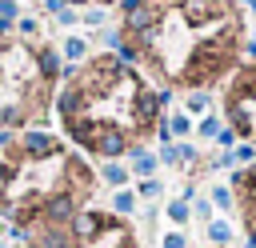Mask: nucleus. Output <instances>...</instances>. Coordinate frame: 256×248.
<instances>
[{
	"instance_id": "f257e3e1",
	"label": "nucleus",
	"mask_w": 256,
	"mask_h": 248,
	"mask_svg": "<svg viewBox=\"0 0 256 248\" xmlns=\"http://www.w3.org/2000/svg\"><path fill=\"white\" fill-rule=\"evenodd\" d=\"M44 216H48L56 228H60V224H72V220H76V200H72L68 192H56V196H48Z\"/></svg>"
},
{
	"instance_id": "ddd939ff",
	"label": "nucleus",
	"mask_w": 256,
	"mask_h": 248,
	"mask_svg": "<svg viewBox=\"0 0 256 248\" xmlns=\"http://www.w3.org/2000/svg\"><path fill=\"white\" fill-rule=\"evenodd\" d=\"M120 56H124V60H128V64H132V60H140V52H136V48H132V44H120Z\"/></svg>"
},
{
	"instance_id": "f03ea898",
	"label": "nucleus",
	"mask_w": 256,
	"mask_h": 248,
	"mask_svg": "<svg viewBox=\"0 0 256 248\" xmlns=\"http://www.w3.org/2000/svg\"><path fill=\"white\" fill-rule=\"evenodd\" d=\"M124 16H128V28L136 32V36H152V24H156V8L152 4H128L124 8Z\"/></svg>"
},
{
	"instance_id": "f8f14e48",
	"label": "nucleus",
	"mask_w": 256,
	"mask_h": 248,
	"mask_svg": "<svg viewBox=\"0 0 256 248\" xmlns=\"http://www.w3.org/2000/svg\"><path fill=\"white\" fill-rule=\"evenodd\" d=\"M136 172H152V156H144V152H136Z\"/></svg>"
},
{
	"instance_id": "4468645a",
	"label": "nucleus",
	"mask_w": 256,
	"mask_h": 248,
	"mask_svg": "<svg viewBox=\"0 0 256 248\" xmlns=\"http://www.w3.org/2000/svg\"><path fill=\"white\" fill-rule=\"evenodd\" d=\"M104 180H112V184H120V180H124V172H120V168L112 164V168H104Z\"/></svg>"
},
{
	"instance_id": "39448f33",
	"label": "nucleus",
	"mask_w": 256,
	"mask_h": 248,
	"mask_svg": "<svg viewBox=\"0 0 256 248\" xmlns=\"http://www.w3.org/2000/svg\"><path fill=\"white\" fill-rule=\"evenodd\" d=\"M24 152H28V156H52V152H56V140L44 136V132H28V136H24Z\"/></svg>"
},
{
	"instance_id": "9b49d317",
	"label": "nucleus",
	"mask_w": 256,
	"mask_h": 248,
	"mask_svg": "<svg viewBox=\"0 0 256 248\" xmlns=\"http://www.w3.org/2000/svg\"><path fill=\"white\" fill-rule=\"evenodd\" d=\"M64 52H68V56H84V40H68Z\"/></svg>"
},
{
	"instance_id": "a211bd4d",
	"label": "nucleus",
	"mask_w": 256,
	"mask_h": 248,
	"mask_svg": "<svg viewBox=\"0 0 256 248\" xmlns=\"http://www.w3.org/2000/svg\"><path fill=\"white\" fill-rule=\"evenodd\" d=\"M28 248H40V244H28Z\"/></svg>"
},
{
	"instance_id": "423d86ee",
	"label": "nucleus",
	"mask_w": 256,
	"mask_h": 248,
	"mask_svg": "<svg viewBox=\"0 0 256 248\" xmlns=\"http://www.w3.org/2000/svg\"><path fill=\"white\" fill-rule=\"evenodd\" d=\"M104 220H108V216H92V212H88V216H76V220H72V228H76V236H80V240H88V236H100V232L108 228Z\"/></svg>"
},
{
	"instance_id": "6e6552de",
	"label": "nucleus",
	"mask_w": 256,
	"mask_h": 248,
	"mask_svg": "<svg viewBox=\"0 0 256 248\" xmlns=\"http://www.w3.org/2000/svg\"><path fill=\"white\" fill-rule=\"evenodd\" d=\"M80 104H84V88H64V92H60V112H64L68 120H76Z\"/></svg>"
},
{
	"instance_id": "dca6fc26",
	"label": "nucleus",
	"mask_w": 256,
	"mask_h": 248,
	"mask_svg": "<svg viewBox=\"0 0 256 248\" xmlns=\"http://www.w3.org/2000/svg\"><path fill=\"white\" fill-rule=\"evenodd\" d=\"M252 248H256V224H252Z\"/></svg>"
},
{
	"instance_id": "2eb2a0df",
	"label": "nucleus",
	"mask_w": 256,
	"mask_h": 248,
	"mask_svg": "<svg viewBox=\"0 0 256 248\" xmlns=\"http://www.w3.org/2000/svg\"><path fill=\"white\" fill-rule=\"evenodd\" d=\"M164 248H180V236H168V240H164Z\"/></svg>"
},
{
	"instance_id": "7ed1b4c3",
	"label": "nucleus",
	"mask_w": 256,
	"mask_h": 248,
	"mask_svg": "<svg viewBox=\"0 0 256 248\" xmlns=\"http://www.w3.org/2000/svg\"><path fill=\"white\" fill-rule=\"evenodd\" d=\"M220 12V0H180V16L184 20H208V16H216Z\"/></svg>"
},
{
	"instance_id": "20e7f679",
	"label": "nucleus",
	"mask_w": 256,
	"mask_h": 248,
	"mask_svg": "<svg viewBox=\"0 0 256 248\" xmlns=\"http://www.w3.org/2000/svg\"><path fill=\"white\" fill-rule=\"evenodd\" d=\"M96 156H120L124 152V136L116 132V128H100V136H96Z\"/></svg>"
},
{
	"instance_id": "0eeeda50",
	"label": "nucleus",
	"mask_w": 256,
	"mask_h": 248,
	"mask_svg": "<svg viewBox=\"0 0 256 248\" xmlns=\"http://www.w3.org/2000/svg\"><path fill=\"white\" fill-rule=\"evenodd\" d=\"M160 104H164V92H136V116L140 120H152Z\"/></svg>"
},
{
	"instance_id": "9d476101",
	"label": "nucleus",
	"mask_w": 256,
	"mask_h": 248,
	"mask_svg": "<svg viewBox=\"0 0 256 248\" xmlns=\"http://www.w3.org/2000/svg\"><path fill=\"white\" fill-rule=\"evenodd\" d=\"M40 68H44V76H56V72H60V64H56V52H40Z\"/></svg>"
},
{
	"instance_id": "f3484780",
	"label": "nucleus",
	"mask_w": 256,
	"mask_h": 248,
	"mask_svg": "<svg viewBox=\"0 0 256 248\" xmlns=\"http://www.w3.org/2000/svg\"><path fill=\"white\" fill-rule=\"evenodd\" d=\"M72 4H84V0H72Z\"/></svg>"
},
{
	"instance_id": "1a4fd4ad",
	"label": "nucleus",
	"mask_w": 256,
	"mask_h": 248,
	"mask_svg": "<svg viewBox=\"0 0 256 248\" xmlns=\"http://www.w3.org/2000/svg\"><path fill=\"white\" fill-rule=\"evenodd\" d=\"M40 248H72V236L64 232V228H48L44 232V244Z\"/></svg>"
}]
</instances>
